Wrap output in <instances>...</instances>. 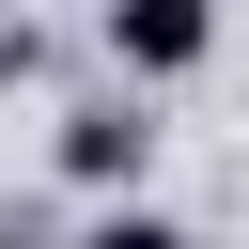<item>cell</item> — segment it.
Returning <instances> with one entry per match:
<instances>
[{"label": "cell", "mask_w": 249, "mask_h": 249, "mask_svg": "<svg viewBox=\"0 0 249 249\" xmlns=\"http://www.w3.org/2000/svg\"><path fill=\"white\" fill-rule=\"evenodd\" d=\"M78 249H187V233H171V218H156V202H109V218H93V233H78Z\"/></svg>", "instance_id": "3957f363"}, {"label": "cell", "mask_w": 249, "mask_h": 249, "mask_svg": "<svg viewBox=\"0 0 249 249\" xmlns=\"http://www.w3.org/2000/svg\"><path fill=\"white\" fill-rule=\"evenodd\" d=\"M140 156H156L140 93H93V109H62V187H140Z\"/></svg>", "instance_id": "7a4b0ae2"}, {"label": "cell", "mask_w": 249, "mask_h": 249, "mask_svg": "<svg viewBox=\"0 0 249 249\" xmlns=\"http://www.w3.org/2000/svg\"><path fill=\"white\" fill-rule=\"evenodd\" d=\"M218 47V0H109V62L124 78H187Z\"/></svg>", "instance_id": "6da1fadb"}]
</instances>
